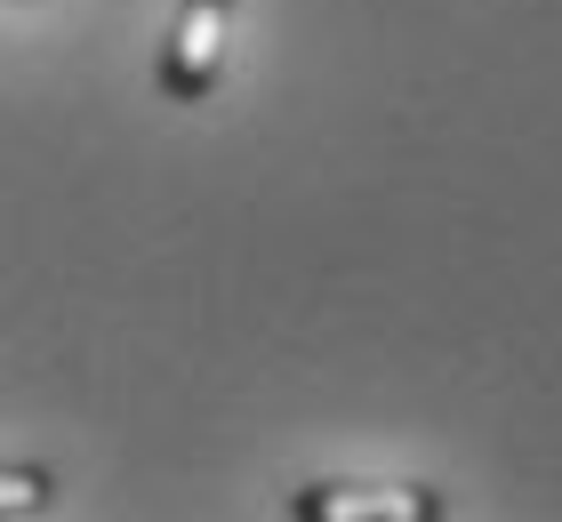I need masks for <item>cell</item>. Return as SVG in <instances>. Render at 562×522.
Segmentation results:
<instances>
[{
  "instance_id": "cell-1",
  "label": "cell",
  "mask_w": 562,
  "mask_h": 522,
  "mask_svg": "<svg viewBox=\"0 0 562 522\" xmlns=\"http://www.w3.org/2000/svg\"><path fill=\"white\" fill-rule=\"evenodd\" d=\"M225 41H234V0H177L169 41L153 57V81L169 104H201L225 81Z\"/></svg>"
},
{
  "instance_id": "cell-2",
  "label": "cell",
  "mask_w": 562,
  "mask_h": 522,
  "mask_svg": "<svg viewBox=\"0 0 562 522\" xmlns=\"http://www.w3.org/2000/svg\"><path fill=\"white\" fill-rule=\"evenodd\" d=\"M290 514H305V522H434L442 507L418 482H305Z\"/></svg>"
},
{
  "instance_id": "cell-3",
  "label": "cell",
  "mask_w": 562,
  "mask_h": 522,
  "mask_svg": "<svg viewBox=\"0 0 562 522\" xmlns=\"http://www.w3.org/2000/svg\"><path fill=\"white\" fill-rule=\"evenodd\" d=\"M48 499H57L48 466H0V514H41Z\"/></svg>"
}]
</instances>
